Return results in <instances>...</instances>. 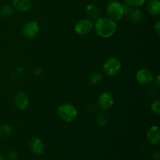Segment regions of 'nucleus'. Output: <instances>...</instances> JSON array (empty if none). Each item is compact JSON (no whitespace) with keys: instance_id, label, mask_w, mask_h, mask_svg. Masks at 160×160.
<instances>
[{"instance_id":"f257e3e1","label":"nucleus","mask_w":160,"mask_h":160,"mask_svg":"<svg viewBox=\"0 0 160 160\" xmlns=\"http://www.w3.org/2000/svg\"><path fill=\"white\" fill-rule=\"evenodd\" d=\"M95 33L102 38H109L116 33L117 25L116 21L109 17H99L94 24Z\"/></svg>"},{"instance_id":"f03ea898","label":"nucleus","mask_w":160,"mask_h":160,"mask_svg":"<svg viewBox=\"0 0 160 160\" xmlns=\"http://www.w3.org/2000/svg\"><path fill=\"white\" fill-rule=\"evenodd\" d=\"M58 117L64 122H71L78 117V109L70 103H63L57 109Z\"/></svg>"},{"instance_id":"7ed1b4c3","label":"nucleus","mask_w":160,"mask_h":160,"mask_svg":"<svg viewBox=\"0 0 160 160\" xmlns=\"http://www.w3.org/2000/svg\"><path fill=\"white\" fill-rule=\"evenodd\" d=\"M106 13L108 17L114 21L121 20L124 16L123 4L118 1L110 2L106 6Z\"/></svg>"},{"instance_id":"20e7f679","label":"nucleus","mask_w":160,"mask_h":160,"mask_svg":"<svg viewBox=\"0 0 160 160\" xmlns=\"http://www.w3.org/2000/svg\"><path fill=\"white\" fill-rule=\"evenodd\" d=\"M102 69L107 76H116L121 70V62L117 57H109L103 63Z\"/></svg>"},{"instance_id":"39448f33","label":"nucleus","mask_w":160,"mask_h":160,"mask_svg":"<svg viewBox=\"0 0 160 160\" xmlns=\"http://www.w3.org/2000/svg\"><path fill=\"white\" fill-rule=\"evenodd\" d=\"M94 28V23L90 19H81L74 26V31L78 35H87Z\"/></svg>"},{"instance_id":"423d86ee","label":"nucleus","mask_w":160,"mask_h":160,"mask_svg":"<svg viewBox=\"0 0 160 160\" xmlns=\"http://www.w3.org/2000/svg\"><path fill=\"white\" fill-rule=\"evenodd\" d=\"M40 30L38 23L34 20L28 21L22 28V34L27 38H34L38 35Z\"/></svg>"},{"instance_id":"0eeeda50","label":"nucleus","mask_w":160,"mask_h":160,"mask_svg":"<svg viewBox=\"0 0 160 160\" xmlns=\"http://www.w3.org/2000/svg\"><path fill=\"white\" fill-rule=\"evenodd\" d=\"M98 106L102 110H107L113 106L114 98L110 92H104L98 97Z\"/></svg>"},{"instance_id":"6e6552de","label":"nucleus","mask_w":160,"mask_h":160,"mask_svg":"<svg viewBox=\"0 0 160 160\" xmlns=\"http://www.w3.org/2000/svg\"><path fill=\"white\" fill-rule=\"evenodd\" d=\"M153 75L148 69H141L136 73V80L142 85H148L153 81Z\"/></svg>"},{"instance_id":"1a4fd4ad","label":"nucleus","mask_w":160,"mask_h":160,"mask_svg":"<svg viewBox=\"0 0 160 160\" xmlns=\"http://www.w3.org/2000/svg\"><path fill=\"white\" fill-rule=\"evenodd\" d=\"M29 98L23 92H20L14 96V105L20 110H24L29 106Z\"/></svg>"},{"instance_id":"9d476101","label":"nucleus","mask_w":160,"mask_h":160,"mask_svg":"<svg viewBox=\"0 0 160 160\" xmlns=\"http://www.w3.org/2000/svg\"><path fill=\"white\" fill-rule=\"evenodd\" d=\"M29 148L31 152L35 155H41L45 150V145L39 138H33L29 142Z\"/></svg>"},{"instance_id":"9b49d317","label":"nucleus","mask_w":160,"mask_h":160,"mask_svg":"<svg viewBox=\"0 0 160 160\" xmlns=\"http://www.w3.org/2000/svg\"><path fill=\"white\" fill-rule=\"evenodd\" d=\"M147 139L153 145L160 143V129L158 126H152L147 132Z\"/></svg>"},{"instance_id":"f8f14e48","label":"nucleus","mask_w":160,"mask_h":160,"mask_svg":"<svg viewBox=\"0 0 160 160\" xmlns=\"http://www.w3.org/2000/svg\"><path fill=\"white\" fill-rule=\"evenodd\" d=\"M12 7L19 12H27L31 7V0H12Z\"/></svg>"},{"instance_id":"ddd939ff","label":"nucleus","mask_w":160,"mask_h":160,"mask_svg":"<svg viewBox=\"0 0 160 160\" xmlns=\"http://www.w3.org/2000/svg\"><path fill=\"white\" fill-rule=\"evenodd\" d=\"M85 13L88 19L96 20L100 17V9L96 5L89 4L85 8Z\"/></svg>"},{"instance_id":"4468645a","label":"nucleus","mask_w":160,"mask_h":160,"mask_svg":"<svg viewBox=\"0 0 160 160\" xmlns=\"http://www.w3.org/2000/svg\"><path fill=\"white\" fill-rule=\"evenodd\" d=\"M129 17L130 20L133 23H139L140 22L142 21L144 17L143 12H142V9H140L139 8H132L131 12L128 15Z\"/></svg>"},{"instance_id":"2eb2a0df","label":"nucleus","mask_w":160,"mask_h":160,"mask_svg":"<svg viewBox=\"0 0 160 160\" xmlns=\"http://www.w3.org/2000/svg\"><path fill=\"white\" fill-rule=\"evenodd\" d=\"M147 11L152 16H159L160 13L159 0H150L147 5Z\"/></svg>"},{"instance_id":"dca6fc26","label":"nucleus","mask_w":160,"mask_h":160,"mask_svg":"<svg viewBox=\"0 0 160 160\" xmlns=\"http://www.w3.org/2000/svg\"><path fill=\"white\" fill-rule=\"evenodd\" d=\"M95 120L98 126L100 127H106L108 124V117L106 114L100 112V113L97 114L96 117H95Z\"/></svg>"},{"instance_id":"f3484780","label":"nucleus","mask_w":160,"mask_h":160,"mask_svg":"<svg viewBox=\"0 0 160 160\" xmlns=\"http://www.w3.org/2000/svg\"><path fill=\"white\" fill-rule=\"evenodd\" d=\"M102 81V75L101 73H98V72H94V73H91L90 76L88 78V82L90 84L95 85V84H98L101 82Z\"/></svg>"},{"instance_id":"a211bd4d","label":"nucleus","mask_w":160,"mask_h":160,"mask_svg":"<svg viewBox=\"0 0 160 160\" xmlns=\"http://www.w3.org/2000/svg\"><path fill=\"white\" fill-rule=\"evenodd\" d=\"M13 13V7L10 5H5L1 9V14L3 17H9Z\"/></svg>"},{"instance_id":"6ab92c4d","label":"nucleus","mask_w":160,"mask_h":160,"mask_svg":"<svg viewBox=\"0 0 160 160\" xmlns=\"http://www.w3.org/2000/svg\"><path fill=\"white\" fill-rule=\"evenodd\" d=\"M12 128L9 124H3L0 127V135L6 137L12 134Z\"/></svg>"},{"instance_id":"aec40b11","label":"nucleus","mask_w":160,"mask_h":160,"mask_svg":"<svg viewBox=\"0 0 160 160\" xmlns=\"http://www.w3.org/2000/svg\"><path fill=\"white\" fill-rule=\"evenodd\" d=\"M125 3L132 8H138L144 5L145 0H124Z\"/></svg>"},{"instance_id":"412c9836","label":"nucleus","mask_w":160,"mask_h":160,"mask_svg":"<svg viewBox=\"0 0 160 160\" xmlns=\"http://www.w3.org/2000/svg\"><path fill=\"white\" fill-rule=\"evenodd\" d=\"M151 109L156 115L160 114V100L159 98H156L152 102L151 105Z\"/></svg>"},{"instance_id":"4be33fe9","label":"nucleus","mask_w":160,"mask_h":160,"mask_svg":"<svg viewBox=\"0 0 160 160\" xmlns=\"http://www.w3.org/2000/svg\"><path fill=\"white\" fill-rule=\"evenodd\" d=\"M7 157L9 160H16L17 159V157H18V153H17V152L12 150V151L8 153Z\"/></svg>"},{"instance_id":"5701e85b","label":"nucleus","mask_w":160,"mask_h":160,"mask_svg":"<svg viewBox=\"0 0 160 160\" xmlns=\"http://www.w3.org/2000/svg\"><path fill=\"white\" fill-rule=\"evenodd\" d=\"M123 13H124V16H128L129 13L131 12V9H132V7L130 6H128V4H123Z\"/></svg>"},{"instance_id":"b1692460","label":"nucleus","mask_w":160,"mask_h":160,"mask_svg":"<svg viewBox=\"0 0 160 160\" xmlns=\"http://www.w3.org/2000/svg\"><path fill=\"white\" fill-rule=\"evenodd\" d=\"M154 30H155V31L156 32V34H157L158 35H159L160 34V21L159 20H158V21L155 23Z\"/></svg>"},{"instance_id":"393cba45","label":"nucleus","mask_w":160,"mask_h":160,"mask_svg":"<svg viewBox=\"0 0 160 160\" xmlns=\"http://www.w3.org/2000/svg\"><path fill=\"white\" fill-rule=\"evenodd\" d=\"M154 80V81H155V84H156V86L157 88H159V85H160V77H159V75H157V76H156V78H155V79H153Z\"/></svg>"},{"instance_id":"a878e982","label":"nucleus","mask_w":160,"mask_h":160,"mask_svg":"<svg viewBox=\"0 0 160 160\" xmlns=\"http://www.w3.org/2000/svg\"><path fill=\"white\" fill-rule=\"evenodd\" d=\"M0 160H5L4 157H3V156L1 154V153H0Z\"/></svg>"},{"instance_id":"bb28decb","label":"nucleus","mask_w":160,"mask_h":160,"mask_svg":"<svg viewBox=\"0 0 160 160\" xmlns=\"http://www.w3.org/2000/svg\"><path fill=\"white\" fill-rule=\"evenodd\" d=\"M112 1H118V0H112Z\"/></svg>"}]
</instances>
